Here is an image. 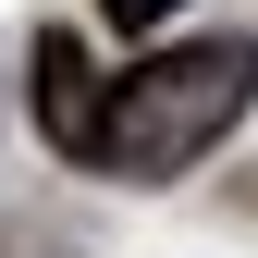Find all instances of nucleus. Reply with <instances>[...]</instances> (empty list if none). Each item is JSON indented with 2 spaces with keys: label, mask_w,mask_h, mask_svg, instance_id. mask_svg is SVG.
I'll list each match as a JSON object with an SVG mask.
<instances>
[{
  "label": "nucleus",
  "mask_w": 258,
  "mask_h": 258,
  "mask_svg": "<svg viewBox=\"0 0 258 258\" xmlns=\"http://www.w3.org/2000/svg\"><path fill=\"white\" fill-rule=\"evenodd\" d=\"M246 99H258V49L246 37H197V49H160V61H136V74H111V99H99V172H136V184H160V172H184L197 148H221L246 123Z\"/></svg>",
  "instance_id": "f257e3e1"
},
{
  "label": "nucleus",
  "mask_w": 258,
  "mask_h": 258,
  "mask_svg": "<svg viewBox=\"0 0 258 258\" xmlns=\"http://www.w3.org/2000/svg\"><path fill=\"white\" fill-rule=\"evenodd\" d=\"M99 99H111V86H99V61L49 25V37H37V136H49L61 160H86V148H99Z\"/></svg>",
  "instance_id": "f03ea898"
},
{
  "label": "nucleus",
  "mask_w": 258,
  "mask_h": 258,
  "mask_svg": "<svg viewBox=\"0 0 258 258\" xmlns=\"http://www.w3.org/2000/svg\"><path fill=\"white\" fill-rule=\"evenodd\" d=\"M99 13L123 25V37H148V25H172V13H184V0H99Z\"/></svg>",
  "instance_id": "7ed1b4c3"
}]
</instances>
